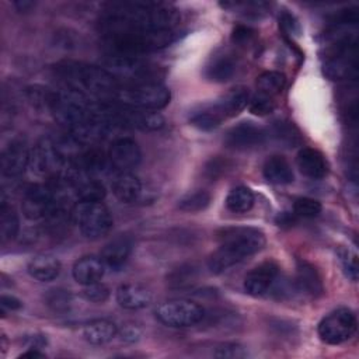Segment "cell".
I'll return each instance as SVG.
<instances>
[{"mask_svg":"<svg viewBox=\"0 0 359 359\" xmlns=\"http://www.w3.org/2000/svg\"><path fill=\"white\" fill-rule=\"evenodd\" d=\"M100 32L111 53L128 56L163 49L175 39L174 29L135 27L107 13L100 21Z\"/></svg>","mask_w":359,"mask_h":359,"instance_id":"obj_1","label":"cell"},{"mask_svg":"<svg viewBox=\"0 0 359 359\" xmlns=\"http://www.w3.org/2000/svg\"><path fill=\"white\" fill-rule=\"evenodd\" d=\"M219 248L208 258L212 273H222L265 245V234L255 227H227L217 233Z\"/></svg>","mask_w":359,"mask_h":359,"instance_id":"obj_2","label":"cell"},{"mask_svg":"<svg viewBox=\"0 0 359 359\" xmlns=\"http://www.w3.org/2000/svg\"><path fill=\"white\" fill-rule=\"evenodd\" d=\"M56 73L66 83V87L94 97L95 101L114 102L121 87L118 80L102 66L67 60L56 66Z\"/></svg>","mask_w":359,"mask_h":359,"instance_id":"obj_3","label":"cell"},{"mask_svg":"<svg viewBox=\"0 0 359 359\" xmlns=\"http://www.w3.org/2000/svg\"><path fill=\"white\" fill-rule=\"evenodd\" d=\"M102 67L108 70L121 86L157 83L158 66L142 60L137 56L109 53L102 60Z\"/></svg>","mask_w":359,"mask_h":359,"instance_id":"obj_4","label":"cell"},{"mask_svg":"<svg viewBox=\"0 0 359 359\" xmlns=\"http://www.w3.org/2000/svg\"><path fill=\"white\" fill-rule=\"evenodd\" d=\"M170 90L160 83H144L135 86H121L114 102L144 111H158L168 105Z\"/></svg>","mask_w":359,"mask_h":359,"instance_id":"obj_5","label":"cell"},{"mask_svg":"<svg viewBox=\"0 0 359 359\" xmlns=\"http://www.w3.org/2000/svg\"><path fill=\"white\" fill-rule=\"evenodd\" d=\"M323 72L330 80H348L356 77V39L349 35H342L338 39H334L327 52Z\"/></svg>","mask_w":359,"mask_h":359,"instance_id":"obj_6","label":"cell"},{"mask_svg":"<svg viewBox=\"0 0 359 359\" xmlns=\"http://www.w3.org/2000/svg\"><path fill=\"white\" fill-rule=\"evenodd\" d=\"M72 215L81 234L91 240L107 236L114 224L112 215L102 202H79Z\"/></svg>","mask_w":359,"mask_h":359,"instance_id":"obj_7","label":"cell"},{"mask_svg":"<svg viewBox=\"0 0 359 359\" xmlns=\"http://www.w3.org/2000/svg\"><path fill=\"white\" fill-rule=\"evenodd\" d=\"M156 317L160 323L174 327L185 328L199 324L205 317V310L198 303L185 299H175L163 302L156 309Z\"/></svg>","mask_w":359,"mask_h":359,"instance_id":"obj_8","label":"cell"},{"mask_svg":"<svg viewBox=\"0 0 359 359\" xmlns=\"http://www.w3.org/2000/svg\"><path fill=\"white\" fill-rule=\"evenodd\" d=\"M358 327L356 316L346 307L337 309L327 314L318 324L317 332L323 342L339 345L352 338Z\"/></svg>","mask_w":359,"mask_h":359,"instance_id":"obj_9","label":"cell"},{"mask_svg":"<svg viewBox=\"0 0 359 359\" xmlns=\"http://www.w3.org/2000/svg\"><path fill=\"white\" fill-rule=\"evenodd\" d=\"M56 202L57 199L53 188L43 184H36L25 191L21 208L27 219L39 220L49 216Z\"/></svg>","mask_w":359,"mask_h":359,"instance_id":"obj_10","label":"cell"},{"mask_svg":"<svg viewBox=\"0 0 359 359\" xmlns=\"http://www.w3.org/2000/svg\"><path fill=\"white\" fill-rule=\"evenodd\" d=\"M266 130L250 121L233 126L224 136V144L234 150H250L259 147L266 140Z\"/></svg>","mask_w":359,"mask_h":359,"instance_id":"obj_11","label":"cell"},{"mask_svg":"<svg viewBox=\"0 0 359 359\" xmlns=\"http://www.w3.org/2000/svg\"><path fill=\"white\" fill-rule=\"evenodd\" d=\"M108 158L118 172H130L142 160L140 147L130 137H118L109 146Z\"/></svg>","mask_w":359,"mask_h":359,"instance_id":"obj_12","label":"cell"},{"mask_svg":"<svg viewBox=\"0 0 359 359\" xmlns=\"http://www.w3.org/2000/svg\"><path fill=\"white\" fill-rule=\"evenodd\" d=\"M31 151L22 139H13L1 151L0 165L1 172L6 177L21 175L29 164Z\"/></svg>","mask_w":359,"mask_h":359,"instance_id":"obj_13","label":"cell"},{"mask_svg":"<svg viewBox=\"0 0 359 359\" xmlns=\"http://www.w3.org/2000/svg\"><path fill=\"white\" fill-rule=\"evenodd\" d=\"M278 275L279 265L275 261H264L247 273L244 290L251 296H262L273 286Z\"/></svg>","mask_w":359,"mask_h":359,"instance_id":"obj_14","label":"cell"},{"mask_svg":"<svg viewBox=\"0 0 359 359\" xmlns=\"http://www.w3.org/2000/svg\"><path fill=\"white\" fill-rule=\"evenodd\" d=\"M248 101H250L248 88L244 86H237L230 88L216 101L210 102L209 107L223 122L224 119L240 114L248 105Z\"/></svg>","mask_w":359,"mask_h":359,"instance_id":"obj_15","label":"cell"},{"mask_svg":"<svg viewBox=\"0 0 359 359\" xmlns=\"http://www.w3.org/2000/svg\"><path fill=\"white\" fill-rule=\"evenodd\" d=\"M236 70L237 57L229 50H219L209 57L203 74L209 81L224 83L234 76Z\"/></svg>","mask_w":359,"mask_h":359,"instance_id":"obj_16","label":"cell"},{"mask_svg":"<svg viewBox=\"0 0 359 359\" xmlns=\"http://www.w3.org/2000/svg\"><path fill=\"white\" fill-rule=\"evenodd\" d=\"M296 287L311 299L324 293L323 279L316 266L307 261H299L296 266Z\"/></svg>","mask_w":359,"mask_h":359,"instance_id":"obj_17","label":"cell"},{"mask_svg":"<svg viewBox=\"0 0 359 359\" xmlns=\"http://www.w3.org/2000/svg\"><path fill=\"white\" fill-rule=\"evenodd\" d=\"M116 302L126 310H140L151 303V292L140 283H123L116 289Z\"/></svg>","mask_w":359,"mask_h":359,"instance_id":"obj_18","label":"cell"},{"mask_svg":"<svg viewBox=\"0 0 359 359\" xmlns=\"http://www.w3.org/2000/svg\"><path fill=\"white\" fill-rule=\"evenodd\" d=\"M114 195L123 203L144 201V191L140 180L132 172H119L112 182Z\"/></svg>","mask_w":359,"mask_h":359,"instance_id":"obj_19","label":"cell"},{"mask_svg":"<svg viewBox=\"0 0 359 359\" xmlns=\"http://www.w3.org/2000/svg\"><path fill=\"white\" fill-rule=\"evenodd\" d=\"M105 264L95 255H86L77 259L73 265V278L77 283L87 286L100 282L105 273Z\"/></svg>","mask_w":359,"mask_h":359,"instance_id":"obj_20","label":"cell"},{"mask_svg":"<svg viewBox=\"0 0 359 359\" xmlns=\"http://www.w3.org/2000/svg\"><path fill=\"white\" fill-rule=\"evenodd\" d=\"M297 167L303 175L311 180H320L327 175L328 164L321 151L313 147H303L296 157Z\"/></svg>","mask_w":359,"mask_h":359,"instance_id":"obj_21","label":"cell"},{"mask_svg":"<svg viewBox=\"0 0 359 359\" xmlns=\"http://www.w3.org/2000/svg\"><path fill=\"white\" fill-rule=\"evenodd\" d=\"M130 252H132V241L130 238L122 236L112 240L104 247L101 252V259L104 261L107 268L112 271H119L128 261Z\"/></svg>","mask_w":359,"mask_h":359,"instance_id":"obj_22","label":"cell"},{"mask_svg":"<svg viewBox=\"0 0 359 359\" xmlns=\"http://www.w3.org/2000/svg\"><path fill=\"white\" fill-rule=\"evenodd\" d=\"M264 178L275 185H287L293 182V171L289 161L279 154L266 158L262 167Z\"/></svg>","mask_w":359,"mask_h":359,"instance_id":"obj_23","label":"cell"},{"mask_svg":"<svg viewBox=\"0 0 359 359\" xmlns=\"http://www.w3.org/2000/svg\"><path fill=\"white\" fill-rule=\"evenodd\" d=\"M28 273L39 282H50L60 273V262L50 254H38L28 262Z\"/></svg>","mask_w":359,"mask_h":359,"instance_id":"obj_24","label":"cell"},{"mask_svg":"<svg viewBox=\"0 0 359 359\" xmlns=\"http://www.w3.org/2000/svg\"><path fill=\"white\" fill-rule=\"evenodd\" d=\"M81 334H83V338L91 345H105L116 337L118 327L115 323L109 320L97 318L87 323L83 327Z\"/></svg>","mask_w":359,"mask_h":359,"instance_id":"obj_25","label":"cell"},{"mask_svg":"<svg viewBox=\"0 0 359 359\" xmlns=\"http://www.w3.org/2000/svg\"><path fill=\"white\" fill-rule=\"evenodd\" d=\"M266 136L272 137L276 143L285 147H293L300 142V133L293 122L278 119L273 121L271 128L266 130Z\"/></svg>","mask_w":359,"mask_h":359,"instance_id":"obj_26","label":"cell"},{"mask_svg":"<svg viewBox=\"0 0 359 359\" xmlns=\"http://www.w3.org/2000/svg\"><path fill=\"white\" fill-rule=\"evenodd\" d=\"M20 230V220L15 213V210L7 203L4 196L1 198L0 205V237L1 241H10L13 240Z\"/></svg>","mask_w":359,"mask_h":359,"instance_id":"obj_27","label":"cell"},{"mask_svg":"<svg viewBox=\"0 0 359 359\" xmlns=\"http://www.w3.org/2000/svg\"><path fill=\"white\" fill-rule=\"evenodd\" d=\"M79 202H101L105 198V187L93 178H80L74 184Z\"/></svg>","mask_w":359,"mask_h":359,"instance_id":"obj_28","label":"cell"},{"mask_svg":"<svg viewBox=\"0 0 359 359\" xmlns=\"http://www.w3.org/2000/svg\"><path fill=\"white\" fill-rule=\"evenodd\" d=\"M254 205V194L250 188L240 185L233 188L226 196V208L233 213H245Z\"/></svg>","mask_w":359,"mask_h":359,"instance_id":"obj_29","label":"cell"},{"mask_svg":"<svg viewBox=\"0 0 359 359\" xmlns=\"http://www.w3.org/2000/svg\"><path fill=\"white\" fill-rule=\"evenodd\" d=\"M199 276V268L195 264H184L175 268L167 276V283L172 289H185L192 286Z\"/></svg>","mask_w":359,"mask_h":359,"instance_id":"obj_30","label":"cell"},{"mask_svg":"<svg viewBox=\"0 0 359 359\" xmlns=\"http://www.w3.org/2000/svg\"><path fill=\"white\" fill-rule=\"evenodd\" d=\"M286 83V77L283 73L280 72H264L257 77V88L258 93L275 97L276 94H279Z\"/></svg>","mask_w":359,"mask_h":359,"instance_id":"obj_31","label":"cell"},{"mask_svg":"<svg viewBox=\"0 0 359 359\" xmlns=\"http://www.w3.org/2000/svg\"><path fill=\"white\" fill-rule=\"evenodd\" d=\"M210 203V195L208 191L205 189H196L194 192H189L187 195H184L180 201H178V208L182 212H201L203 209H206Z\"/></svg>","mask_w":359,"mask_h":359,"instance_id":"obj_32","label":"cell"},{"mask_svg":"<svg viewBox=\"0 0 359 359\" xmlns=\"http://www.w3.org/2000/svg\"><path fill=\"white\" fill-rule=\"evenodd\" d=\"M231 170V161L222 156H215L209 158L203 167L205 178L210 181H217Z\"/></svg>","mask_w":359,"mask_h":359,"instance_id":"obj_33","label":"cell"},{"mask_svg":"<svg viewBox=\"0 0 359 359\" xmlns=\"http://www.w3.org/2000/svg\"><path fill=\"white\" fill-rule=\"evenodd\" d=\"M247 107L251 114L258 115V116H265V115L273 112L275 101H273V97H271V95L257 93L254 97L250 98Z\"/></svg>","mask_w":359,"mask_h":359,"instance_id":"obj_34","label":"cell"},{"mask_svg":"<svg viewBox=\"0 0 359 359\" xmlns=\"http://www.w3.org/2000/svg\"><path fill=\"white\" fill-rule=\"evenodd\" d=\"M293 212L296 216L311 219L320 215L321 203L313 198H297L293 203Z\"/></svg>","mask_w":359,"mask_h":359,"instance_id":"obj_35","label":"cell"},{"mask_svg":"<svg viewBox=\"0 0 359 359\" xmlns=\"http://www.w3.org/2000/svg\"><path fill=\"white\" fill-rule=\"evenodd\" d=\"M45 302L53 311L62 313L69 310L72 304V294L69 293V290L53 289V290H49V293L45 297Z\"/></svg>","mask_w":359,"mask_h":359,"instance_id":"obj_36","label":"cell"},{"mask_svg":"<svg viewBox=\"0 0 359 359\" xmlns=\"http://www.w3.org/2000/svg\"><path fill=\"white\" fill-rule=\"evenodd\" d=\"M339 259H341V265H342V269H344L346 278L351 279L352 282H356L358 275H359V265H358L356 254H353L349 250H341Z\"/></svg>","mask_w":359,"mask_h":359,"instance_id":"obj_37","label":"cell"},{"mask_svg":"<svg viewBox=\"0 0 359 359\" xmlns=\"http://www.w3.org/2000/svg\"><path fill=\"white\" fill-rule=\"evenodd\" d=\"M215 356L220 359H241L247 356V351L240 344L224 342L216 346Z\"/></svg>","mask_w":359,"mask_h":359,"instance_id":"obj_38","label":"cell"},{"mask_svg":"<svg viewBox=\"0 0 359 359\" xmlns=\"http://www.w3.org/2000/svg\"><path fill=\"white\" fill-rule=\"evenodd\" d=\"M83 297L93 303H104L109 297V289L101 282H95L84 286Z\"/></svg>","mask_w":359,"mask_h":359,"instance_id":"obj_39","label":"cell"},{"mask_svg":"<svg viewBox=\"0 0 359 359\" xmlns=\"http://www.w3.org/2000/svg\"><path fill=\"white\" fill-rule=\"evenodd\" d=\"M279 27L282 28V31L286 35H299V32H300L299 21L296 20V17L293 14H290L286 10H283L279 15Z\"/></svg>","mask_w":359,"mask_h":359,"instance_id":"obj_40","label":"cell"},{"mask_svg":"<svg viewBox=\"0 0 359 359\" xmlns=\"http://www.w3.org/2000/svg\"><path fill=\"white\" fill-rule=\"evenodd\" d=\"M254 31L245 25H236L231 32V42L236 45H244L250 42L254 36Z\"/></svg>","mask_w":359,"mask_h":359,"instance_id":"obj_41","label":"cell"},{"mask_svg":"<svg viewBox=\"0 0 359 359\" xmlns=\"http://www.w3.org/2000/svg\"><path fill=\"white\" fill-rule=\"evenodd\" d=\"M1 307L7 309V310H18L22 307V303L20 299L14 297V296H8V294H3L1 296Z\"/></svg>","mask_w":359,"mask_h":359,"instance_id":"obj_42","label":"cell"},{"mask_svg":"<svg viewBox=\"0 0 359 359\" xmlns=\"http://www.w3.org/2000/svg\"><path fill=\"white\" fill-rule=\"evenodd\" d=\"M121 335H122V339H125L128 342H133V341H136L139 338V330L136 327H133V325H126L122 330Z\"/></svg>","mask_w":359,"mask_h":359,"instance_id":"obj_43","label":"cell"},{"mask_svg":"<svg viewBox=\"0 0 359 359\" xmlns=\"http://www.w3.org/2000/svg\"><path fill=\"white\" fill-rule=\"evenodd\" d=\"M22 358H43L45 355L39 351V348H28L27 352L21 355Z\"/></svg>","mask_w":359,"mask_h":359,"instance_id":"obj_44","label":"cell"},{"mask_svg":"<svg viewBox=\"0 0 359 359\" xmlns=\"http://www.w3.org/2000/svg\"><path fill=\"white\" fill-rule=\"evenodd\" d=\"M14 6L17 7V10H18V11H28V10L34 6V3H32V1L22 0V1H15V3H14Z\"/></svg>","mask_w":359,"mask_h":359,"instance_id":"obj_45","label":"cell"}]
</instances>
